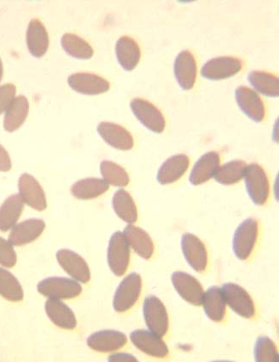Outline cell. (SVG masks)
Segmentation results:
<instances>
[{"label": "cell", "mask_w": 279, "mask_h": 362, "mask_svg": "<svg viewBox=\"0 0 279 362\" xmlns=\"http://www.w3.org/2000/svg\"><path fill=\"white\" fill-rule=\"evenodd\" d=\"M247 192L257 206H263L269 197L270 187L268 175L260 165L252 163L246 166L244 175Z\"/></svg>", "instance_id": "cell-1"}, {"label": "cell", "mask_w": 279, "mask_h": 362, "mask_svg": "<svg viewBox=\"0 0 279 362\" xmlns=\"http://www.w3.org/2000/svg\"><path fill=\"white\" fill-rule=\"evenodd\" d=\"M259 234V223L255 218H248L237 227L233 236V252L237 259L246 260L251 257Z\"/></svg>", "instance_id": "cell-2"}, {"label": "cell", "mask_w": 279, "mask_h": 362, "mask_svg": "<svg viewBox=\"0 0 279 362\" xmlns=\"http://www.w3.org/2000/svg\"><path fill=\"white\" fill-rule=\"evenodd\" d=\"M142 291V279L139 274L131 273L120 282L115 293L113 307L118 313H123L135 306Z\"/></svg>", "instance_id": "cell-3"}, {"label": "cell", "mask_w": 279, "mask_h": 362, "mask_svg": "<svg viewBox=\"0 0 279 362\" xmlns=\"http://www.w3.org/2000/svg\"><path fill=\"white\" fill-rule=\"evenodd\" d=\"M38 292L43 296L52 299H72L82 293V287L76 281L64 277H50L41 281Z\"/></svg>", "instance_id": "cell-4"}, {"label": "cell", "mask_w": 279, "mask_h": 362, "mask_svg": "<svg viewBox=\"0 0 279 362\" xmlns=\"http://www.w3.org/2000/svg\"><path fill=\"white\" fill-rule=\"evenodd\" d=\"M107 259L115 276L120 277L127 272L130 263V247L123 233L118 231L111 236L108 247Z\"/></svg>", "instance_id": "cell-5"}, {"label": "cell", "mask_w": 279, "mask_h": 362, "mask_svg": "<svg viewBox=\"0 0 279 362\" xmlns=\"http://www.w3.org/2000/svg\"><path fill=\"white\" fill-rule=\"evenodd\" d=\"M143 312L149 330L160 338L164 337L169 331V319L164 303L156 296L145 298Z\"/></svg>", "instance_id": "cell-6"}, {"label": "cell", "mask_w": 279, "mask_h": 362, "mask_svg": "<svg viewBox=\"0 0 279 362\" xmlns=\"http://www.w3.org/2000/svg\"><path fill=\"white\" fill-rule=\"evenodd\" d=\"M222 291L224 301L235 313L246 319L255 317V303L246 290L234 283H227Z\"/></svg>", "instance_id": "cell-7"}, {"label": "cell", "mask_w": 279, "mask_h": 362, "mask_svg": "<svg viewBox=\"0 0 279 362\" xmlns=\"http://www.w3.org/2000/svg\"><path fill=\"white\" fill-rule=\"evenodd\" d=\"M130 107L133 115L149 131L158 134L164 132V116L154 104L143 98H135L132 100Z\"/></svg>", "instance_id": "cell-8"}, {"label": "cell", "mask_w": 279, "mask_h": 362, "mask_svg": "<svg viewBox=\"0 0 279 362\" xmlns=\"http://www.w3.org/2000/svg\"><path fill=\"white\" fill-rule=\"evenodd\" d=\"M243 69V62L233 57H218L203 65L201 74L210 81H222L233 77Z\"/></svg>", "instance_id": "cell-9"}, {"label": "cell", "mask_w": 279, "mask_h": 362, "mask_svg": "<svg viewBox=\"0 0 279 362\" xmlns=\"http://www.w3.org/2000/svg\"><path fill=\"white\" fill-rule=\"evenodd\" d=\"M235 98L240 110L254 122H263L266 107L260 95L247 86H241L235 90Z\"/></svg>", "instance_id": "cell-10"}, {"label": "cell", "mask_w": 279, "mask_h": 362, "mask_svg": "<svg viewBox=\"0 0 279 362\" xmlns=\"http://www.w3.org/2000/svg\"><path fill=\"white\" fill-rule=\"evenodd\" d=\"M174 288L181 297L194 306H201L204 290L198 279L185 272H176L171 277Z\"/></svg>", "instance_id": "cell-11"}, {"label": "cell", "mask_w": 279, "mask_h": 362, "mask_svg": "<svg viewBox=\"0 0 279 362\" xmlns=\"http://www.w3.org/2000/svg\"><path fill=\"white\" fill-rule=\"evenodd\" d=\"M18 188L20 197L28 206L38 211L47 209V202L45 191L32 175L23 174L19 178Z\"/></svg>", "instance_id": "cell-12"}, {"label": "cell", "mask_w": 279, "mask_h": 362, "mask_svg": "<svg viewBox=\"0 0 279 362\" xmlns=\"http://www.w3.org/2000/svg\"><path fill=\"white\" fill-rule=\"evenodd\" d=\"M58 264L74 280L81 283L89 282L91 272L89 264L78 253L69 249H61L57 252Z\"/></svg>", "instance_id": "cell-13"}, {"label": "cell", "mask_w": 279, "mask_h": 362, "mask_svg": "<svg viewBox=\"0 0 279 362\" xmlns=\"http://www.w3.org/2000/svg\"><path fill=\"white\" fill-rule=\"evenodd\" d=\"M70 88L83 95H100L110 88V82L106 78L91 73H76L68 78Z\"/></svg>", "instance_id": "cell-14"}, {"label": "cell", "mask_w": 279, "mask_h": 362, "mask_svg": "<svg viewBox=\"0 0 279 362\" xmlns=\"http://www.w3.org/2000/svg\"><path fill=\"white\" fill-rule=\"evenodd\" d=\"M181 248L187 263L195 272H205L207 252L205 245L198 237L193 234H185L182 236Z\"/></svg>", "instance_id": "cell-15"}, {"label": "cell", "mask_w": 279, "mask_h": 362, "mask_svg": "<svg viewBox=\"0 0 279 362\" xmlns=\"http://www.w3.org/2000/svg\"><path fill=\"white\" fill-rule=\"evenodd\" d=\"M173 69L174 76L181 88L184 90L193 89L198 76L197 62L193 53L188 49L178 53Z\"/></svg>", "instance_id": "cell-16"}, {"label": "cell", "mask_w": 279, "mask_h": 362, "mask_svg": "<svg viewBox=\"0 0 279 362\" xmlns=\"http://www.w3.org/2000/svg\"><path fill=\"white\" fill-rule=\"evenodd\" d=\"M98 132L106 144L119 151H130L135 146V140L131 133L120 124L112 122L99 123Z\"/></svg>", "instance_id": "cell-17"}, {"label": "cell", "mask_w": 279, "mask_h": 362, "mask_svg": "<svg viewBox=\"0 0 279 362\" xmlns=\"http://www.w3.org/2000/svg\"><path fill=\"white\" fill-rule=\"evenodd\" d=\"M130 339L136 348L149 356L165 358L169 356V349L164 341L151 331H133Z\"/></svg>", "instance_id": "cell-18"}, {"label": "cell", "mask_w": 279, "mask_h": 362, "mask_svg": "<svg viewBox=\"0 0 279 362\" xmlns=\"http://www.w3.org/2000/svg\"><path fill=\"white\" fill-rule=\"evenodd\" d=\"M86 343L95 351L110 353L123 348L127 343V338L122 332L103 330L91 334Z\"/></svg>", "instance_id": "cell-19"}, {"label": "cell", "mask_w": 279, "mask_h": 362, "mask_svg": "<svg viewBox=\"0 0 279 362\" xmlns=\"http://www.w3.org/2000/svg\"><path fill=\"white\" fill-rule=\"evenodd\" d=\"M45 228V223L43 220L28 219L12 228L9 235V243L15 247L31 243L42 235Z\"/></svg>", "instance_id": "cell-20"}, {"label": "cell", "mask_w": 279, "mask_h": 362, "mask_svg": "<svg viewBox=\"0 0 279 362\" xmlns=\"http://www.w3.org/2000/svg\"><path fill=\"white\" fill-rule=\"evenodd\" d=\"M189 165V157L183 153L169 158L158 170V182L161 185L173 184L184 176Z\"/></svg>", "instance_id": "cell-21"}, {"label": "cell", "mask_w": 279, "mask_h": 362, "mask_svg": "<svg viewBox=\"0 0 279 362\" xmlns=\"http://www.w3.org/2000/svg\"><path fill=\"white\" fill-rule=\"evenodd\" d=\"M123 235L126 238L129 247H131L137 255L144 259H151L155 251V245L151 236L142 228L128 226L125 228Z\"/></svg>", "instance_id": "cell-22"}, {"label": "cell", "mask_w": 279, "mask_h": 362, "mask_svg": "<svg viewBox=\"0 0 279 362\" xmlns=\"http://www.w3.org/2000/svg\"><path fill=\"white\" fill-rule=\"evenodd\" d=\"M45 312L50 320L57 327L66 330H73L77 326V320L74 311L59 299L50 298L45 303Z\"/></svg>", "instance_id": "cell-23"}, {"label": "cell", "mask_w": 279, "mask_h": 362, "mask_svg": "<svg viewBox=\"0 0 279 362\" xmlns=\"http://www.w3.org/2000/svg\"><path fill=\"white\" fill-rule=\"evenodd\" d=\"M220 163L217 152L210 151L203 155L195 162L190 175V184L195 186L204 184L214 177Z\"/></svg>", "instance_id": "cell-24"}, {"label": "cell", "mask_w": 279, "mask_h": 362, "mask_svg": "<svg viewBox=\"0 0 279 362\" xmlns=\"http://www.w3.org/2000/svg\"><path fill=\"white\" fill-rule=\"evenodd\" d=\"M26 41L29 52L33 57H42L48 51L49 35L47 28L38 19H33L29 23Z\"/></svg>", "instance_id": "cell-25"}, {"label": "cell", "mask_w": 279, "mask_h": 362, "mask_svg": "<svg viewBox=\"0 0 279 362\" xmlns=\"http://www.w3.org/2000/svg\"><path fill=\"white\" fill-rule=\"evenodd\" d=\"M115 54L120 65L126 71L135 69L140 61V45L131 37H120L115 45Z\"/></svg>", "instance_id": "cell-26"}, {"label": "cell", "mask_w": 279, "mask_h": 362, "mask_svg": "<svg viewBox=\"0 0 279 362\" xmlns=\"http://www.w3.org/2000/svg\"><path fill=\"white\" fill-rule=\"evenodd\" d=\"M202 305L207 317L215 322H220L224 318L227 303L224 301L222 288L210 287L203 295Z\"/></svg>", "instance_id": "cell-27"}, {"label": "cell", "mask_w": 279, "mask_h": 362, "mask_svg": "<svg viewBox=\"0 0 279 362\" xmlns=\"http://www.w3.org/2000/svg\"><path fill=\"white\" fill-rule=\"evenodd\" d=\"M109 188V184L103 179L90 177L76 182L70 190L74 197L87 201L101 197Z\"/></svg>", "instance_id": "cell-28"}, {"label": "cell", "mask_w": 279, "mask_h": 362, "mask_svg": "<svg viewBox=\"0 0 279 362\" xmlns=\"http://www.w3.org/2000/svg\"><path fill=\"white\" fill-rule=\"evenodd\" d=\"M24 202L19 194L7 198L0 207V231L7 232L18 223L23 211Z\"/></svg>", "instance_id": "cell-29"}, {"label": "cell", "mask_w": 279, "mask_h": 362, "mask_svg": "<svg viewBox=\"0 0 279 362\" xmlns=\"http://www.w3.org/2000/svg\"><path fill=\"white\" fill-rule=\"evenodd\" d=\"M28 112V100L24 95H18L6 111L5 119H4L5 130L8 132L18 130L26 120Z\"/></svg>", "instance_id": "cell-30"}, {"label": "cell", "mask_w": 279, "mask_h": 362, "mask_svg": "<svg viewBox=\"0 0 279 362\" xmlns=\"http://www.w3.org/2000/svg\"><path fill=\"white\" fill-rule=\"evenodd\" d=\"M249 82L258 93L269 98L279 95V81L276 76L265 71L254 70L249 74Z\"/></svg>", "instance_id": "cell-31"}, {"label": "cell", "mask_w": 279, "mask_h": 362, "mask_svg": "<svg viewBox=\"0 0 279 362\" xmlns=\"http://www.w3.org/2000/svg\"><path fill=\"white\" fill-rule=\"evenodd\" d=\"M113 209L124 222L135 223L137 220V209L130 194L123 189L116 191L112 199Z\"/></svg>", "instance_id": "cell-32"}, {"label": "cell", "mask_w": 279, "mask_h": 362, "mask_svg": "<svg viewBox=\"0 0 279 362\" xmlns=\"http://www.w3.org/2000/svg\"><path fill=\"white\" fill-rule=\"evenodd\" d=\"M61 45L69 56L77 58V59H90L94 54L93 49L90 44L74 33H64L61 39Z\"/></svg>", "instance_id": "cell-33"}, {"label": "cell", "mask_w": 279, "mask_h": 362, "mask_svg": "<svg viewBox=\"0 0 279 362\" xmlns=\"http://www.w3.org/2000/svg\"><path fill=\"white\" fill-rule=\"evenodd\" d=\"M246 163L244 160H232L219 166L214 178L220 185H233L237 184L244 177Z\"/></svg>", "instance_id": "cell-34"}, {"label": "cell", "mask_w": 279, "mask_h": 362, "mask_svg": "<svg viewBox=\"0 0 279 362\" xmlns=\"http://www.w3.org/2000/svg\"><path fill=\"white\" fill-rule=\"evenodd\" d=\"M0 295L11 302H21L24 298L23 289L18 279L3 268H0Z\"/></svg>", "instance_id": "cell-35"}, {"label": "cell", "mask_w": 279, "mask_h": 362, "mask_svg": "<svg viewBox=\"0 0 279 362\" xmlns=\"http://www.w3.org/2000/svg\"><path fill=\"white\" fill-rule=\"evenodd\" d=\"M100 172H101L103 180H106L108 184L120 187V188L127 187L130 182L127 170L113 161H102L100 164Z\"/></svg>", "instance_id": "cell-36"}, {"label": "cell", "mask_w": 279, "mask_h": 362, "mask_svg": "<svg viewBox=\"0 0 279 362\" xmlns=\"http://www.w3.org/2000/svg\"><path fill=\"white\" fill-rule=\"evenodd\" d=\"M254 353H255V359L257 362H277L278 361L276 345L268 337H260L257 339Z\"/></svg>", "instance_id": "cell-37"}, {"label": "cell", "mask_w": 279, "mask_h": 362, "mask_svg": "<svg viewBox=\"0 0 279 362\" xmlns=\"http://www.w3.org/2000/svg\"><path fill=\"white\" fill-rule=\"evenodd\" d=\"M16 253L9 241L0 237V264L6 268H12L16 264Z\"/></svg>", "instance_id": "cell-38"}, {"label": "cell", "mask_w": 279, "mask_h": 362, "mask_svg": "<svg viewBox=\"0 0 279 362\" xmlns=\"http://www.w3.org/2000/svg\"><path fill=\"white\" fill-rule=\"evenodd\" d=\"M16 88L13 84L0 86V115L7 111L16 98Z\"/></svg>", "instance_id": "cell-39"}, {"label": "cell", "mask_w": 279, "mask_h": 362, "mask_svg": "<svg viewBox=\"0 0 279 362\" xmlns=\"http://www.w3.org/2000/svg\"><path fill=\"white\" fill-rule=\"evenodd\" d=\"M11 160L9 153L0 144V172H9L11 169Z\"/></svg>", "instance_id": "cell-40"}, {"label": "cell", "mask_w": 279, "mask_h": 362, "mask_svg": "<svg viewBox=\"0 0 279 362\" xmlns=\"http://www.w3.org/2000/svg\"><path fill=\"white\" fill-rule=\"evenodd\" d=\"M109 361H137L135 356L128 355V354L120 353L111 356Z\"/></svg>", "instance_id": "cell-41"}, {"label": "cell", "mask_w": 279, "mask_h": 362, "mask_svg": "<svg viewBox=\"0 0 279 362\" xmlns=\"http://www.w3.org/2000/svg\"><path fill=\"white\" fill-rule=\"evenodd\" d=\"M4 73V66L1 58H0V82H1Z\"/></svg>", "instance_id": "cell-42"}]
</instances>
